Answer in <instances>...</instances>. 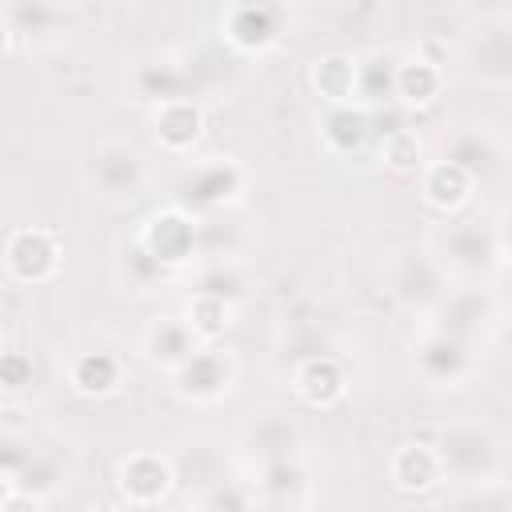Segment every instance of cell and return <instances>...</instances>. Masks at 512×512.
Here are the masks:
<instances>
[{
	"label": "cell",
	"mask_w": 512,
	"mask_h": 512,
	"mask_svg": "<svg viewBox=\"0 0 512 512\" xmlns=\"http://www.w3.org/2000/svg\"><path fill=\"white\" fill-rule=\"evenodd\" d=\"M60 240L56 232L48 228H36V224H24V228H12L8 240H4V268L12 280L20 284H44L60 272Z\"/></svg>",
	"instance_id": "1"
},
{
	"label": "cell",
	"mask_w": 512,
	"mask_h": 512,
	"mask_svg": "<svg viewBox=\"0 0 512 512\" xmlns=\"http://www.w3.org/2000/svg\"><path fill=\"white\" fill-rule=\"evenodd\" d=\"M192 244H196V224L184 208H156L140 228V252L156 268L184 264L192 256Z\"/></svg>",
	"instance_id": "2"
},
{
	"label": "cell",
	"mask_w": 512,
	"mask_h": 512,
	"mask_svg": "<svg viewBox=\"0 0 512 512\" xmlns=\"http://www.w3.org/2000/svg\"><path fill=\"white\" fill-rule=\"evenodd\" d=\"M172 464L160 452H132L116 468V488L132 508H156L172 492Z\"/></svg>",
	"instance_id": "3"
},
{
	"label": "cell",
	"mask_w": 512,
	"mask_h": 512,
	"mask_svg": "<svg viewBox=\"0 0 512 512\" xmlns=\"http://www.w3.org/2000/svg\"><path fill=\"white\" fill-rule=\"evenodd\" d=\"M444 468H448L444 452H436V448L424 444V440H408V444H400V448L392 452V460H388V480H392V488L404 492V496H424V492H432V488L444 480Z\"/></svg>",
	"instance_id": "4"
},
{
	"label": "cell",
	"mask_w": 512,
	"mask_h": 512,
	"mask_svg": "<svg viewBox=\"0 0 512 512\" xmlns=\"http://www.w3.org/2000/svg\"><path fill=\"white\" fill-rule=\"evenodd\" d=\"M280 24H284V8L276 4H236L224 12L220 32L240 52H264L268 44L280 40Z\"/></svg>",
	"instance_id": "5"
},
{
	"label": "cell",
	"mask_w": 512,
	"mask_h": 512,
	"mask_svg": "<svg viewBox=\"0 0 512 512\" xmlns=\"http://www.w3.org/2000/svg\"><path fill=\"white\" fill-rule=\"evenodd\" d=\"M476 192V172L460 160H432L420 172V200L444 216L460 212Z\"/></svg>",
	"instance_id": "6"
},
{
	"label": "cell",
	"mask_w": 512,
	"mask_h": 512,
	"mask_svg": "<svg viewBox=\"0 0 512 512\" xmlns=\"http://www.w3.org/2000/svg\"><path fill=\"white\" fill-rule=\"evenodd\" d=\"M172 380H176V392L188 396V400H216V396L228 392L232 364H228V356H224L220 348L200 344V348L172 372Z\"/></svg>",
	"instance_id": "7"
},
{
	"label": "cell",
	"mask_w": 512,
	"mask_h": 512,
	"mask_svg": "<svg viewBox=\"0 0 512 512\" xmlns=\"http://www.w3.org/2000/svg\"><path fill=\"white\" fill-rule=\"evenodd\" d=\"M152 132H156V144L172 156H184L200 144L204 136V108L196 100H184V96H172V100H160L156 104V120H152Z\"/></svg>",
	"instance_id": "8"
},
{
	"label": "cell",
	"mask_w": 512,
	"mask_h": 512,
	"mask_svg": "<svg viewBox=\"0 0 512 512\" xmlns=\"http://www.w3.org/2000/svg\"><path fill=\"white\" fill-rule=\"evenodd\" d=\"M292 392L308 404V408H332L344 400L348 392V372L336 356H304L292 372Z\"/></svg>",
	"instance_id": "9"
},
{
	"label": "cell",
	"mask_w": 512,
	"mask_h": 512,
	"mask_svg": "<svg viewBox=\"0 0 512 512\" xmlns=\"http://www.w3.org/2000/svg\"><path fill=\"white\" fill-rule=\"evenodd\" d=\"M308 84H312V92H316L328 108L352 104L356 92H360V60L348 56V52H324V56L312 60Z\"/></svg>",
	"instance_id": "10"
},
{
	"label": "cell",
	"mask_w": 512,
	"mask_h": 512,
	"mask_svg": "<svg viewBox=\"0 0 512 512\" xmlns=\"http://www.w3.org/2000/svg\"><path fill=\"white\" fill-rule=\"evenodd\" d=\"M392 92L408 108H428L444 92V68L436 60H428V56H408L392 72Z\"/></svg>",
	"instance_id": "11"
},
{
	"label": "cell",
	"mask_w": 512,
	"mask_h": 512,
	"mask_svg": "<svg viewBox=\"0 0 512 512\" xmlns=\"http://www.w3.org/2000/svg\"><path fill=\"white\" fill-rule=\"evenodd\" d=\"M124 380V364L112 356V352H80L72 364H68V388L76 396H112Z\"/></svg>",
	"instance_id": "12"
},
{
	"label": "cell",
	"mask_w": 512,
	"mask_h": 512,
	"mask_svg": "<svg viewBox=\"0 0 512 512\" xmlns=\"http://www.w3.org/2000/svg\"><path fill=\"white\" fill-rule=\"evenodd\" d=\"M196 348H200V340L192 336V328H188L184 320H172V316L152 320V328L144 332V352H148V360L160 364V368H168V372H176Z\"/></svg>",
	"instance_id": "13"
},
{
	"label": "cell",
	"mask_w": 512,
	"mask_h": 512,
	"mask_svg": "<svg viewBox=\"0 0 512 512\" xmlns=\"http://www.w3.org/2000/svg\"><path fill=\"white\" fill-rule=\"evenodd\" d=\"M320 132H324L328 152L348 156V152H356V148L368 140L372 120H368V112H364V108H356V104H340V108H328V116H324Z\"/></svg>",
	"instance_id": "14"
},
{
	"label": "cell",
	"mask_w": 512,
	"mask_h": 512,
	"mask_svg": "<svg viewBox=\"0 0 512 512\" xmlns=\"http://www.w3.org/2000/svg\"><path fill=\"white\" fill-rule=\"evenodd\" d=\"M184 324L192 328V336H196L200 344H216V340L228 332V324H232V308H228L224 296H216V292H200V296L188 304Z\"/></svg>",
	"instance_id": "15"
},
{
	"label": "cell",
	"mask_w": 512,
	"mask_h": 512,
	"mask_svg": "<svg viewBox=\"0 0 512 512\" xmlns=\"http://www.w3.org/2000/svg\"><path fill=\"white\" fill-rule=\"evenodd\" d=\"M380 160L396 176H416V172H424V144L412 128H392L380 144Z\"/></svg>",
	"instance_id": "16"
},
{
	"label": "cell",
	"mask_w": 512,
	"mask_h": 512,
	"mask_svg": "<svg viewBox=\"0 0 512 512\" xmlns=\"http://www.w3.org/2000/svg\"><path fill=\"white\" fill-rule=\"evenodd\" d=\"M232 172H240V168L228 164V160H216V164H208V168H196L188 184H192V192H196L200 204H224V200H232L240 188H224V184H216V176H232Z\"/></svg>",
	"instance_id": "17"
},
{
	"label": "cell",
	"mask_w": 512,
	"mask_h": 512,
	"mask_svg": "<svg viewBox=\"0 0 512 512\" xmlns=\"http://www.w3.org/2000/svg\"><path fill=\"white\" fill-rule=\"evenodd\" d=\"M0 384H4V392L28 388V384H32V356H24V352H4V360H0Z\"/></svg>",
	"instance_id": "18"
},
{
	"label": "cell",
	"mask_w": 512,
	"mask_h": 512,
	"mask_svg": "<svg viewBox=\"0 0 512 512\" xmlns=\"http://www.w3.org/2000/svg\"><path fill=\"white\" fill-rule=\"evenodd\" d=\"M0 512H44V496L32 492V488H20L16 480H8V484H4Z\"/></svg>",
	"instance_id": "19"
}]
</instances>
